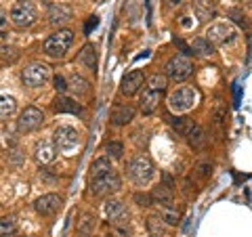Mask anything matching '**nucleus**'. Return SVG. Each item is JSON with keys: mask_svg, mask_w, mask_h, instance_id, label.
<instances>
[{"mask_svg": "<svg viewBox=\"0 0 252 237\" xmlns=\"http://www.w3.org/2000/svg\"><path fill=\"white\" fill-rule=\"evenodd\" d=\"M74 42V34L69 30H59L55 31L53 36H49L44 40V53L49 57H55V59H61L65 57V53L69 51V46Z\"/></svg>", "mask_w": 252, "mask_h": 237, "instance_id": "nucleus-1", "label": "nucleus"}, {"mask_svg": "<svg viewBox=\"0 0 252 237\" xmlns=\"http://www.w3.org/2000/svg\"><path fill=\"white\" fill-rule=\"evenodd\" d=\"M128 177H130L132 183L139 185V187L147 185L149 180H152V177H154V164H152V160H149L147 155L132 157L130 164H128Z\"/></svg>", "mask_w": 252, "mask_h": 237, "instance_id": "nucleus-2", "label": "nucleus"}, {"mask_svg": "<svg viewBox=\"0 0 252 237\" xmlns=\"http://www.w3.org/2000/svg\"><path fill=\"white\" fill-rule=\"evenodd\" d=\"M53 141H55V147H57V151L65 153V155H72L76 149H78L80 137H78L76 128H72V126H59V128L53 132Z\"/></svg>", "mask_w": 252, "mask_h": 237, "instance_id": "nucleus-3", "label": "nucleus"}, {"mask_svg": "<svg viewBox=\"0 0 252 237\" xmlns=\"http://www.w3.org/2000/svg\"><path fill=\"white\" fill-rule=\"evenodd\" d=\"M164 69H166V78H170V80H175V82H183L185 78L191 76L193 63L187 55H175L172 59H168Z\"/></svg>", "mask_w": 252, "mask_h": 237, "instance_id": "nucleus-4", "label": "nucleus"}, {"mask_svg": "<svg viewBox=\"0 0 252 237\" xmlns=\"http://www.w3.org/2000/svg\"><path fill=\"white\" fill-rule=\"evenodd\" d=\"M36 21V6L30 2V0H19V2L13 4L11 9V23L15 28H30L32 23Z\"/></svg>", "mask_w": 252, "mask_h": 237, "instance_id": "nucleus-5", "label": "nucleus"}, {"mask_svg": "<svg viewBox=\"0 0 252 237\" xmlns=\"http://www.w3.org/2000/svg\"><path fill=\"white\" fill-rule=\"evenodd\" d=\"M51 78V67L46 65V63H30V65L21 72V80L26 86L30 89H38V86H42L46 80Z\"/></svg>", "mask_w": 252, "mask_h": 237, "instance_id": "nucleus-6", "label": "nucleus"}, {"mask_svg": "<svg viewBox=\"0 0 252 237\" xmlns=\"http://www.w3.org/2000/svg\"><path fill=\"white\" fill-rule=\"evenodd\" d=\"M195 101H198V92H195L193 89L183 86V89L175 90L168 97V107L172 109V112H177V114H185L195 105Z\"/></svg>", "mask_w": 252, "mask_h": 237, "instance_id": "nucleus-7", "label": "nucleus"}, {"mask_svg": "<svg viewBox=\"0 0 252 237\" xmlns=\"http://www.w3.org/2000/svg\"><path fill=\"white\" fill-rule=\"evenodd\" d=\"M120 185H122L120 177L112 170V172H107V175L99 177V178H93L91 180V191L94 195H109V193H116L118 189H120Z\"/></svg>", "mask_w": 252, "mask_h": 237, "instance_id": "nucleus-8", "label": "nucleus"}, {"mask_svg": "<svg viewBox=\"0 0 252 237\" xmlns=\"http://www.w3.org/2000/svg\"><path fill=\"white\" fill-rule=\"evenodd\" d=\"M44 122V114L38 107H26L17 120V130L19 132H34L42 126Z\"/></svg>", "mask_w": 252, "mask_h": 237, "instance_id": "nucleus-9", "label": "nucleus"}, {"mask_svg": "<svg viewBox=\"0 0 252 237\" xmlns=\"http://www.w3.org/2000/svg\"><path fill=\"white\" fill-rule=\"evenodd\" d=\"M206 38L212 44H227L235 38V30H233V26H229V23L220 21V23H215V26H210L206 30Z\"/></svg>", "mask_w": 252, "mask_h": 237, "instance_id": "nucleus-10", "label": "nucleus"}, {"mask_svg": "<svg viewBox=\"0 0 252 237\" xmlns=\"http://www.w3.org/2000/svg\"><path fill=\"white\" fill-rule=\"evenodd\" d=\"M63 204V197L57 195V193H46L42 197H38V200L34 202V210L38 212V214L42 216H49V214H55Z\"/></svg>", "mask_w": 252, "mask_h": 237, "instance_id": "nucleus-11", "label": "nucleus"}, {"mask_svg": "<svg viewBox=\"0 0 252 237\" xmlns=\"http://www.w3.org/2000/svg\"><path fill=\"white\" fill-rule=\"evenodd\" d=\"M143 72H139V69H132L128 72L124 78H122V86H120V92L126 94V97H132V94H137L139 89L143 86Z\"/></svg>", "mask_w": 252, "mask_h": 237, "instance_id": "nucleus-12", "label": "nucleus"}, {"mask_svg": "<svg viewBox=\"0 0 252 237\" xmlns=\"http://www.w3.org/2000/svg\"><path fill=\"white\" fill-rule=\"evenodd\" d=\"M105 216L109 218L112 225H120V223H128V212H126L124 204L118 200H107L105 202Z\"/></svg>", "mask_w": 252, "mask_h": 237, "instance_id": "nucleus-13", "label": "nucleus"}, {"mask_svg": "<svg viewBox=\"0 0 252 237\" xmlns=\"http://www.w3.org/2000/svg\"><path fill=\"white\" fill-rule=\"evenodd\" d=\"M55 155H57V147H55V141H38V145L34 149V157L38 164H51L55 160Z\"/></svg>", "mask_w": 252, "mask_h": 237, "instance_id": "nucleus-14", "label": "nucleus"}, {"mask_svg": "<svg viewBox=\"0 0 252 237\" xmlns=\"http://www.w3.org/2000/svg\"><path fill=\"white\" fill-rule=\"evenodd\" d=\"M72 19V9L67 4H53L49 9V23L51 26H63Z\"/></svg>", "mask_w": 252, "mask_h": 237, "instance_id": "nucleus-15", "label": "nucleus"}, {"mask_svg": "<svg viewBox=\"0 0 252 237\" xmlns=\"http://www.w3.org/2000/svg\"><path fill=\"white\" fill-rule=\"evenodd\" d=\"M135 118V107L130 105H116L112 112V124L114 126H124Z\"/></svg>", "mask_w": 252, "mask_h": 237, "instance_id": "nucleus-16", "label": "nucleus"}, {"mask_svg": "<svg viewBox=\"0 0 252 237\" xmlns=\"http://www.w3.org/2000/svg\"><path fill=\"white\" fill-rule=\"evenodd\" d=\"M112 170H114V166H112V157H109V155L97 157V160L93 162V166H91V180H93V178L103 177V175H107V172H112Z\"/></svg>", "mask_w": 252, "mask_h": 237, "instance_id": "nucleus-17", "label": "nucleus"}, {"mask_svg": "<svg viewBox=\"0 0 252 237\" xmlns=\"http://www.w3.org/2000/svg\"><path fill=\"white\" fill-rule=\"evenodd\" d=\"M158 103H160V92L152 90V89L143 90V97H141V112H143V114H152L154 109L158 107Z\"/></svg>", "mask_w": 252, "mask_h": 237, "instance_id": "nucleus-18", "label": "nucleus"}, {"mask_svg": "<svg viewBox=\"0 0 252 237\" xmlns=\"http://www.w3.org/2000/svg\"><path fill=\"white\" fill-rule=\"evenodd\" d=\"M55 109H57L59 114H80L82 107L80 103H76L74 99H67V97H57V101H55Z\"/></svg>", "mask_w": 252, "mask_h": 237, "instance_id": "nucleus-19", "label": "nucleus"}, {"mask_svg": "<svg viewBox=\"0 0 252 237\" xmlns=\"http://www.w3.org/2000/svg\"><path fill=\"white\" fill-rule=\"evenodd\" d=\"M152 200H154V204H162V206H170V204H172V191H170V187H166V185L156 187L154 191H152Z\"/></svg>", "mask_w": 252, "mask_h": 237, "instance_id": "nucleus-20", "label": "nucleus"}, {"mask_svg": "<svg viewBox=\"0 0 252 237\" xmlns=\"http://www.w3.org/2000/svg\"><path fill=\"white\" fill-rule=\"evenodd\" d=\"M78 59H80L89 69H94L97 67V51H94V46L93 44L82 46V51L78 53Z\"/></svg>", "mask_w": 252, "mask_h": 237, "instance_id": "nucleus-21", "label": "nucleus"}, {"mask_svg": "<svg viewBox=\"0 0 252 237\" xmlns=\"http://www.w3.org/2000/svg\"><path fill=\"white\" fill-rule=\"evenodd\" d=\"M191 51L198 53V55H202V57H208V55L215 53V44H212L208 38L200 36V38H195V40L191 42Z\"/></svg>", "mask_w": 252, "mask_h": 237, "instance_id": "nucleus-22", "label": "nucleus"}, {"mask_svg": "<svg viewBox=\"0 0 252 237\" xmlns=\"http://www.w3.org/2000/svg\"><path fill=\"white\" fill-rule=\"evenodd\" d=\"M15 109H17V101H15V97H9V94H0V120H4V118L13 116Z\"/></svg>", "mask_w": 252, "mask_h": 237, "instance_id": "nucleus-23", "label": "nucleus"}, {"mask_svg": "<svg viewBox=\"0 0 252 237\" xmlns=\"http://www.w3.org/2000/svg\"><path fill=\"white\" fill-rule=\"evenodd\" d=\"M193 11L198 15L200 21H208L212 15H215V9H212V4L206 2V0H195L193 2Z\"/></svg>", "mask_w": 252, "mask_h": 237, "instance_id": "nucleus-24", "label": "nucleus"}, {"mask_svg": "<svg viewBox=\"0 0 252 237\" xmlns=\"http://www.w3.org/2000/svg\"><path fill=\"white\" fill-rule=\"evenodd\" d=\"M170 124H172V128H175L179 134H183V137H187V134L193 130V126H195V122L187 120V118H170Z\"/></svg>", "mask_w": 252, "mask_h": 237, "instance_id": "nucleus-25", "label": "nucleus"}, {"mask_svg": "<svg viewBox=\"0 0 252 237\" xmlns=\"http://www.w3.org/2000/svg\"><path fill=\"white\" fill-rule=\"evenodd\" d=\"M21 57V53L17 46H13V44H0V59H2L4 63H15V61H19Z\"/></svg>", "mask_w": 252, "mask_h": 237, "instance_id": "nucleus-26", "label": "nucleus"}, {"mask_svg": "<svg viewBox=\"0 0 252 237\" xmlns=\"http://www.w3.org/2000/svg\"><path fill=\"white\" fill-rule=\"evenodd\" d=\"M185 139L189 141V145H191V147H202L204 143H206V132H204L200 126L195 124V126H193V130L189 132Z\"/></svg>", "mask_w": 252, "mask_h": 237, "instance_id": "nucleus-27", "label": "nucleus"}, {"mask_svg": "<svg viewBox=\"0 0 252 237\" xmlns=\"http://www.w3.org/2000/svg\"><path fill=\"white\" fill-rule=\"evenodd\" d=\"M67 86H72L78 94H86V92H89V82H86L84 78H80V76H69V84Z\"/></svg>", "mask_w": 252, "mask_h": 237, "instance_id": "nucleus-28", "label": "nucleus"}, {"mask_svg": "<svg viewBox=\"0 0 252 237\" xmlns=\"http://www.w3.org/2000/svg\"><path fill=\"white\" fill-rule=\"evenodd\" d=\"M93 229H94V216L91 214H84L82 220L78 223V233H86V235H93Z\"/></svg>", "mask_w": 252, "mask_h": 237, "instance_id": "nucleus-29", "label": "nucleus"}, {"mask_svg": "<svg viewBox=\"0 0 252 237\" xmlns=\"http://www.w3.org/2000/svg\"><path fill=\"white\" fill-rule=\"evenodd\" d=\"M166 84H168V78L166 76H160V74H156L149 78V89L152 90H158V92H162L164 89H166Z\"/></svg>", "mask_w": 252, "mask_h": 237, "instance_id": "nucleus-30", "label": "nucleus"}, {"mask_svg": "<svg viewBox=\"0 0 252 237\" xmlns=\"http://www.w3.org/2000/svg\"><path fill=\"white\" fill-rule=\"evenodd\" d=\"M13 231H15V218H13V216L0 218V237H4V235H11Z\"/></svg>", "mask_w": 252, "mask_h": 237, "instance_id": "nucleus-31", "label": "nucleus"}, {"mask_svg": "<svg viewBox=\"0 0 252 237\" xmlns=\"http://www.w3.org/2000/svg\"><path fill=\"white\" fill-rule=\"evenodd\" d=\"M105 151L118 160V157H122V153H124V145H122V143H118V141H112V143H107V145H105Z\"/></svg>", "mask_w": 252, "mask_h": 237, "instance_id": "nucleus-32", "label": "nucleus"}, {"mask_svg": "<svg viewBox=\"0 0 252 237\" xmlns=\"http://www.w3.org/2000/svg\"><path fill=\"white\" fill-rule=\"evenodd\" d=\"M162 220H166L168 225H177L179 223V212L168 208V206H164L162 208Z\"/></svg>", "mask_w": 252, "mask_h": 237, "instance_id": "nucleus-33", "label": "nucleus"}, {"mask_svg": "<svg viewBox=\"0 0 252 237\" xmlns=\"http://www.w3.org/2000/svg\"><path fill=\"white\" fill-rule=\"evenodd\" d=\"M147 227H149V231H152V235L164 237V227H162V223H160V220H158V216H152V218H149Z\"/></svg>", "mask_w": 252, "mask_h": 237, "instance_id": "nucleus-34", "label": "nucleus"}, {"mask_svg": "<svg viewBox=\"0 0 252 237\" xmlns=\"http://www.w3.org/2000/svg\"><path fill=\"white\" fill-rule=\"evenodd\" d=\"M9 21H11V15H6L2 9H0V34H6V30H9Z\"/></svg>", "mask_w": 252, "mask_h": 237, "instance_id": "nucleus-35", "label": "nucleus"}, {"mask_svg": "<svg viewBox=\"0 0 252 237\" xmlns=\"http://www.w3.org/2000/svg\"><path fill=\"white\" fill-rule=\"evenodd\" d=\"M53 84H55V89H57V92H65L67 90V82H65V78L63 76H55Z\"/></svg>", "mask_w": 252, "mask_h": 237, "instance_id": "nucleus-36", "label": "nucleus"}, {"mask_svg": "<svg viewBox=\"0 0 252 237\" xmlns=\"http://www.w3.org/2000/svg\"><path fill=\"white\" fill-rule=\"evenodd\" d=\"M135 202L139 206H149V204H154L152 195H147V193H135Z\"/></svg>", "mask_w": 252, "mask_h": 237, "instance_id": "nucleus-37", "label": "nucleus"}, {"mask_svg": "<svg viewBox=\"0 0 252 237\" xmlns=\"http://www.w3.org/2000/svg\"><path fill=\"white\" fill-rule=\"evenodd\" d=\"M229 17H233L235 21L240 23V26H246V17H244V15L238 11V9H233V11H229Z\"/></svg>", "mask_w": 252, "mask_h": 237, "instance_id": "nucleus-38", "label": "nucleus"}, {"mask_svg": "<svg viewBox=\"0 0 252 237\" xmlns=\"http://www.w3.org/2000/svg\"><path fill=\"white\" fill-rule=\"evenodd\" d=\"M183 4V0H168V6L170 9H175V6H181Z\"/></svg>", "mask_w": 252, "mask_h": 237, "instance_id": "nucleus-39", "label": "nucleus"}, {"mask_svg": "<svg viewBox=\"0 0 252 237\" xmlns=\"http://www.w3.org/2000/svg\"><path fill=\"white\" fill-rule=\"evenodd\" d=\"M78 237H93V235H86V233H80V235H78Z\"/></svg>", "mask_w": 252, "mask_h": 237, "instance_id": "nucleus-40", "label": "nucleus"}, {"mask_svg": "<svg viewBox=\"0 0 252 237\" xmlns=\"http://www.w3.org/2000/svg\"><path fill=\"white\" fill-rule=\"evenodd\" d=\"M4 237H15V235H13V233H11V235H4Z\"/></svg>", "mask_w": 252, "mask_h": 237, "instance_id": "nucleus-41", "label": "nucleus"}, {"mask_svg": "<svg viewBox=\"0 0 252 237\" xmlns=\"http://www.w3.org/2000/svg\"><path fill=\"white\" fill-rule=\"evenodd\" d=\"M152 237H158V235H152Z\"/></svg>", "mask_w": 252, "mask_h": 237, "instance_id": "nucleus-42", "label": "nucleus"}, {"mask_svg": "<svg viewBox=\"0 0 252 237\" xmlns=\"http://www.w3.org/2000/svg\"><path fill=\"white\" fill-rule=\"evenodd\" d=\"M107 237H109V235H107Z\"/></svg>", "mask_w": 252, "mask_h": 237, "instance_id": "nucleus-43", "label": "nucleus"}]
</instances>
